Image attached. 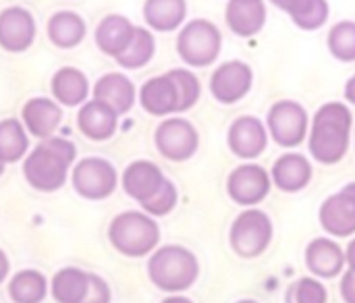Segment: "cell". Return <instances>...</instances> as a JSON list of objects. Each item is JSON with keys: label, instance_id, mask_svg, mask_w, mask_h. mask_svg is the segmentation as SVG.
Segmentation results:
<instances>
[{"label": "cell", "instance_id": "6da1fadb", "mask_svg": "<svg viewBox=\"0 0 355 303\" xmlns=\"http://www.w3.org/2000/svg\"><path fill=\"white\" fill-rule=\"evenodd\" d=\"M354 114L349 106L341 102L322 104L310 125L308 131V148L316 162L320 164H337L345 158L352 141Z\"/></svg>", "mask_w": 355, "mask_h": 303}, {"label": "cell", "instance_id": "7a4b0ae2", "mask_svg": "<svg viewBox=\"0 0 355 303\" xmlns=\"http://www.w3.org/2000/svg\"><path fill=\"white\" fill-rule=\"evenodd\" d=\"M75 146L62 137H46L23 162V175L37 191H56L67 181V171L75 160Z\"/></svg>", "mask_w": 355, "mask_h": 303}, {"label": "cell", "instance_id": "3957f363", "mask_svg": "<svg viewBox=\"0 0 355 303\" xmlns=\"http://www.w3.org/2000/svg\"><path fill=\"white\" fill-rule=\"evenodd\" d=\"M148 277L158 289L166 293H181L198 281L200 262L187 248L164 245L150 256Z\"/></svg>", "mask_w": 355, "mask_h": 303}, {"label": "cell", "instance_id": "277c9868", "mask_svg": "<svg viewBox=\"0 0 355 303\" xmlns=\"http://www.w3.org/2000/svg\"><path fill=\"white\" fill-rule=\"evenodd\" d=\"M108 237L114 250L123 256L144 258L156 250L160 229L148 212H123L110 223Z\"/></svg>", "mask_w": 355, "mask_h": 303}, {"label": "cell", "instance_id": "5b68a950", "mask_svg": "<svg viewBox=\"0 0 355 303\" xmlns=\"http://www.w3.org/2000/svg\"><path fill=\"white\" fill-rule=\"evenodd\" d=\"M223 50V33L208 19H193L183 23L177 37V52L183 62L196 69L210 67Z\"/></svg>", "mask_w": 355, "mask_h": 303}, {"label": "cell", "instance_id": "8992f818", "mask_svg": "<svg viewBox=\"0 0 355 303\" xmlns=\"http://www.w3.org/2000/svg\"><path fill=\"white\" fill-rule=\"evenodd\" d=\"M272 235L275 227L270 216L258 208H248L233 220L229 241L239 258L252 260L268 250V245L272 243Z\"/></svg>", "mask_w": 355, "mask_h": 303}, {"label": "cell", "instance_id": "52a82bcc", "mask_svg": "<svg viewBox=\"0 0 355 303\" xmlns=\"http://www.w3.org/2000/svg\"><path fill=\"white\" fill-rule=\"evenodd\" d=\"M266 129L281 148H297L306 141L310 119L306 108L295 100H279L266 114Z\"/></svg>", "mask_w": 355, "mask_h": 303}, {"label": "cell", "instance_id": "ba28073f", "mask_svg": "<svg viewBox=\"0 0 355 303\" xmlns=\"http://www.w3.org/2000/svg\"><path fill=\"white\" fill-rule=\"evenodd\" d=\"M154 141L158 152L173 162H185L189 160L200 146V135L196 131V127L181 116H171L166 121H162L156 127L154 133Z\"/></svg>", "mask_w": 355, "mask_h": 303}, {"label": "cell", "instance_id": "9c48e42d", "mask_svg": "<svg viewBox=\"0 0 355 303\" xmlns=\"http://www.w3.org/2000/svg\"><path fill=\"white\" fill-rule=\"evenodd\" d=\"M270 173L260 166V164H241L237 168L231 171L229 179H227V191L229 198L245 208H252L260 202H264L270 193Z\"/></svg>", "mask_w": 355, "mask_h": 303}, {"label": "cell", "instance_id": "30bf717a", "mask_svg": "<svg viewBox=\"0 0 355 303\" xmlns=\"http://www.w3.org/2000/svg\"><path fill=\"white\" fill-rule=\"evenodd\" d=\"M116 171L104 158H83L73 168V187L85 200H104L116 189Z\"/></svg>", "mask_w": 355, "mask_h": 303}, {"label": "cell", "instance_id": "8fae6325", "mask_svg": "<svg viewBox=\"0 0 355 303\" xmlns=\"http://www.w3.org/2000/svg\"><path fill=\"white\" fill-rule=\"evenodd\" d=\"M254 85V71L243 60H227L210 77V92L216 102L231 106L243 100Z\"/></svg>", "mask_w": 355, "mask_h": 303}, {"label": "cell", "instance_id": "7c38bea8", "mask_svg": "<svg viewBox=\"0 0 355 303\" xmlns=\"http://www.w3.org/2000/svg\"><path fill=\"white\" fill-rule=\"evenodd\" d=\"M318 218L331 237L343 239L355 235V181L322 202Z\"/></svg>", "mask_w": 355, "mask_h": 303}, {"label": "cell", "instance_id": "4fadbf2b", "mask_svg": "<svg viewBox=\"0 0 355 303\" xmlns=\"http://www.w3.org/2000/svg\"><path fill=\"white\" fill-rule=\"evenodd\" d=\"M227 141H229V150L237 158L254 160L268 146V129L260 119L243 114L231 123L229 133H227Z\"/></svg>", "mask_w": 355, "mask_h": 303}, {"label": "cell", "instance_id": "5bb4252c", "mask_svg": "<svg viewBox=\"0 0 355 303\" xmlns=\"http://www.w3.org/2000/svg\"><path fill=\"white\" fill-rule=\"evenodd\" d=\"M35 37V21L29 10L10 6L0 12V46L8 52H25Z\"/></svg>", "mask_w": 355, "mask_h": 303}, {"label": "cell", "instance_id": "9a60e30c", "mask_svg": "<svg viewBox=\"0 0 355 303\" xmlns=\"http://www.w3.org/2000/svg\"><path fill=\"white\" fill-rule=\"evenodd\" d=\"M306 266L318 279H335L347 266L345 252L329 237L312 239L306 248Z\"/></svg>", "mask_w": 355, "mask_h": 303}, {"label": "cell", "instance_id": "2e32d148", "mask_svg": "<svg viewBox=\"0 0 355 303\" xmlns=\"http://www.w3.org/2000/svg\"><path fill=\"white\" fill-rule=\"evenodd\" d=\"M270 179L277 189H281L285 193H297L310 185L312 164L304 154H297V152L283 154L272 164Z\"/></svg>", "mask_w": 355, "mask_h": 303}, {"label": "cell", "instance_id": "e0dca14e", "mask_svg": "<svg viewBox=\"0 0 355 303\" xmlns=\"http://www.w3.org/2000/svg\"><path fill=\"white\" fill-rule=\"evenodd\" d=\"M139 104L152 116H168L179 108L177 85L168 73L148 79L139 89Z\"/></svg>", "mask_w": 355, "mask_h": 303}, {"label": "cell", "instance_id": "ac0fdd59", "mask_svg": "<svg viewBox=\"0 0 355 303\" xmlns=\"http://www.w3.org/2000/svg\"><path fill=\"white\" fill-rule=\"evenodd\" d=\"M164 173L150 160H135L123 173V189L129 198L144 204L164 183Z\"/></svg>", "mask_w": 355, "mask_h": 303}, {"label": "cell", "instance_id": "d6986e66", "mask_svg": "<svg viewBox=\"0 0 355 303\" xmlns=\"http://www.w3.org/2000/svg\"><path fill=\"white\" fill-rule=\"evenodd\" d=\"M225 21L235 35L252 37L260 33L266 23V4L264 0H229Z\"/></svg>", "mask_w": 355, "mask_h": 303}, {"label": "cell", "instance_id": "ffe728a7", "mask_svg": "<svg viewBox=\"0 0 355 303\" xmlns=\"http://www.w3.org/2000/svg\"><path fill=\"white\" fill-rule=\"evenodd\" d=\"M116 121H119V112L96 98L85 102L77 114L79 131L94 141L110 139L116 131Z\"/></svg>", "mask_w": 355, "mask_h": 303}, {"label": "cell", "instance_id": "44dd1931", "mask_svg": "<svg viewBox=\"0 0 355 303\" xmlns=\"http://www.w3.org/2000/svg\"><path fill=\"white\" fill-rule=\"evenodd\" d=\"M94 98L108 104L119 114H125L135 104V85L123 73H106L96 81Z\"/></svg>", "mask_w": 355, "mask_h": 303}, {"label": "cell", "instance_id": "7402d4cb", "mask_svg": "<svg viewBox=\"0 0 355 303\" xmlns=\"http://www.w3.org/2000/svg\"><path fill=\"white\" fill-rule=\"evenodd\" d=\"M60 116H62L60 106L48 98H31L23 106V123L27 131L37 139L50 137L60 125Z\"/></svg>", "mask_w": 355, "mask_h": 303}, {"label": "cell", "instance_id": "603a6c76", "mask_svg": "<svg viewBox=\"0 0 355 303\" xmlns=\"http://www.w3.org/2000/svg\"><path fill=\"white\" fill-rule=\"evenodd\" d=\"M277 8L287 12L291 21L304 31L320 29L331 15L329 0H270Z\"/></svg>", "mask_w": 355, "mask_h": 303}, {"label": "cell", "instance_id": "cb8c5ba5", "mask_svg": "<svg viewBox=\"0 0 355 303\" xmlns=\"http://www.w3.org/2000/svg\"><path fill=\"white\" fill-rule=\"evenodd\" d=\"M135 25L123 15H108L100 21L96 29V44L108 56H119L131 42Z\"/></svg>", "mask_w": 355, "mask_h": 303}, {"label": "cell", "instance_id": "d4e9b609", "mask_svg": "<svg viewBox=\"0 0 355 303\" xmlns=\"http://www.w3.org/2000/svg\"><path fill=\"white\" fill-rule=\"evenodd\" d=\"M185 0H146L144 4V19L154 31H175L185 23Z\"/></svg>", "mask_w": 355, "mask_h": 303}, {"label": "cell", "instance_id": "484cf974", "mask_svg": "<svg viewBox=\"0 0 355 303\" xmlns=\"http://www.w3.org/2000/svg\"><path fill=\"white\" fill-rule=\"evenodd\" d=\"M87 92H89L87 77L73 67H64V69L56 71L52 77V94L64 106L83 104L87 98Z\"/></svg>", "mask_w": 355, "mask_h": 303}, {"label": "cell", "instance_id": "4316f807", "mask_svg": "<svg viewBox=\"0 0 355 303\" xmlns=\"http://www.w3.org/2000/svg\"><path fill=\"white\" fill-rule=\"evenodd\" d=\"M48 37L58 48H75L85 37V23L73 10H58L48 21Z\"/></svg>", "mask_w": 355, "mask_h": 303}, {"label": "cell", "instance_id": "83f0119b", "mask_svg": "<svg viewBox=\"0 0 355 303\" xmlns=\"http://www.w3.org/2000/svg\"><path fill=\"white\" fill-rule=\"evenodd\" d=\"M89 275L79 268H62L52 279V297L58 303H81L87 293Z\"/></svg>", "mask_w": 355, "mask_h": 303}, {"label": "cell", "instance_id": "f1b7e54d", "mask_svg": "<svg viewBox=\"0 0 355 303\" xmlns=\"http://www.w3.org/2000/svg\"><path fill=\"white\" fill-rule=\"evenodd\" d=\"M154 52H156V40H154L152 31H148L146 27H135V33H133L129 46L116 56V62L129 71L141 69L152 60Z\"/></svg>", "mask_w": 355, "mask_h": 303}, {"label": "cell", "instance_id": "f546056e", "mask_svg": "<svg viewBox=\"0 0 355 303\" xmlns=\"http://www.w3.org/2000/svg\"><path fill=\"white\" fill-rule=\"evenodd\" d=\"M48 285L37 270H21L12 277L8 293L15 303H40L46 297Z\"/></svg>", "mask_w": 355, "mask_h": 303}, {"label": "cell", "instance_id": "4dcf8cb0", "mask_svg": "<svg viewBox=\"0 0 355 303\" xmlns=\"http://www.w3.org/2000/svg\"><path fill=\"white\" fill-rule=\"evenodd\" d=\"M27 133L19 121L6 119L0 123V160L4 164L21 160L27 152Z\"/></svg>", "mask_w": 355, "mask_h": 303}, {"label": "cell", "instance_id": "1f68e13d", "mask_svg": "<svg viewBox=\"0 0 355 303\" xmlns=\"http://www.w3.org/2000/svg\"><path fill=\"white\" fill-rule=\"evenodd\" d=\"M329 50L341 62L355 60V21L345 19L331 27L329 31Z\"/></svg>", "mask_w": 355, "mask_h": 303}, {"label": "cell", "instance_id": "d6a6232c", "mask_svg": "<svg viewBox=\"0 0 355 303\" xmlns=\"http://www.w3.org/2000/svg\"><path fill=\"white\" fill-rule=\"evenodd\" d=\"M171 79L175 81L177 85V94H179V108L177 112H185L189 108H193L202 96V85H200V79L187 71V69H173L168 71Z\"/></svg>", "mask_w": 355, "mask_h": 303}, {"label": "cell", "instance_id": "836d02e7", "mask_svg": "<svg viewBox=\"0 0 355 303\" xmlns=\"http://www.w3.org/2000/svg\"><path fill=\"white\" fill-rule=\"evenodd\" d=\"M329 293L327 287L312 277H302L289 285L285 303H327Z\"/></svg>", "mask_w": 355, "mask_h": 303}, {"label": "cell", "instance_id": "e575fe53", "mask_svg": "<svg viewBox=\"0 0 355 303\" xmlns=\"http://www.w3.org/2000/svg\"><path fill=\"white\" fill-rule=\"evenodd\" d=\"M177 200H179V193H177V187L173 181L164 179V183L160 185V189L141 204V208L150 214V216H166L168 212L175 210L177 206Z\"/></svg>", "mask_w": 355, "mask_h": 303}, {"label": "cell", "instance_id": "d590c367", "mask_svg": "<svg viewBox=\"0 0 355 303\" xmlns=\"http://www.w3.org/2000/svg\"><path fill=\"white\" fill-rule=\"evenodd\" d=\"M81 303H110V289H108V285L100 277L89 275L87 293L81 300Z\"/></svg>", "mask_w": 355, "mask_h": 303}, {"label": "cell", "instance_id": "8d00e7d4", "mask_svg": "<svg viewBox=\"0 0 355 303\" xmlns=\"http://www.w3.org/2000/svg\"><path fill=\"white\" fill-rule=\"evenodd\" d=\"M341 297L345 303H355V270H347L341 279Z\"/></svg>", "mask_w": 355, "mask_h": 303}, {"label": "cell", "instance_id": "74e56055", "mask_svg": "<svg viewBox=\"0 0 355 303\" xmlns=\"http://www.w3.org/2000/svg\"><path fill=\"white\" fill-rule=\"evenodd\" d=\"M345 100L355 106V75H352L345 83Z\"/></svg>", "mask_w": 355, "mask_h": 303}, {"label": "cell", "instance_id": "f35d334b", "mask_svg": "<svg viewBox=\"0 0 355 303\" xmlns=\"http://www.w3.org/2000/svg\"><path fill=\"white\" fill-rule=\"evenodd\" d=\"M345 260H347V266L355 270V239L349 241V245H347V250H345Z\"/></svg>", "mask_w": 355, "mask_h": 303}, {"label": "cell", "instance_id": "ab89813d", "mask_svg": "<svg viewBox=\"0 0 355 303\" xmlns=\"http://www.w3.org/2000/svg\"><path fill=\"white\" fill-rule=\"evenodd\" d=\"M6 275H8V260H6V256L0 252V283L6 279Z\"/></svg>", "mask_w": 355, "mask_h": 303}, {"label": "cell", "instance_id": "60d3db41", "mask_svg": "<svg viewBox=\"0 0 355 303\" xmlns=\"http://www.w3.org/2000/svg\"><path fill=\"white\" fill-rule=\"evenodd\" d=\"M162 303H193L187 297H181V295H173V297H166Z\"/></svg>", "mask_w": 355, "mask_h": 303}, {"label": "cell", "instance_id": "b9f144b4", "mask_svg": "<svg viewBox=\"0 0 355 303\" xmlns=\"http://www.w3.org/2000/svg\"><path fill=\"white\" fill-rule=\"evenodd\" d=\"M237 303H258V302H254V300H241V302H237Z\"/></svg>", "mask_w": 355, "mask_h": 303}, {"label": "cell", "instance_id": "7bdbcfd3", "mask_svg": "<svg viewBox=\"0 0 355 303\" xmlns=\"http://www.w3.org/2000/svg\"><path fill=\"white\" fill-rule=\"evenodd\" d=\"M2 171H4V162L0 160V175H2Z\"/></svg>", "mask_w": 355, "mask_h": 303}]
</instances>
